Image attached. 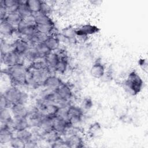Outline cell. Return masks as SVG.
<instances>
[{"label": "cell", "instance_id": "cell-1", "mask_svg": "<svg viewBox=\"0 0 148 148\" xmlns=\"http://www.w3.org/2000/svg\"><path fill=\"white\" fill-rule=\"evenodd\" d=\"M10 81L11 86L21 87L27 84V66L24 64H18L11 66H8L3 71Z\"/></svg>", "mask_w": 148, "mask_h": 148}, {"label": "cell", "instance_id": "cell-2", "mask_svg": "<svg viewBox=\"0 0 148 148\" xmlns=\"http://www.w3.org/2000/svg\"><path fill=\"white\" fill-rule=\"evenodd\" d=\"M143 81L140 75L134 70L131 71L124 82L126 91L132 95H136L142 90Z\"/></svg>", "mask_w": 148, "mask_h": 148}, {"label": "cell", "instance_id": "cell-3", "mask_svg": "<svg viewBox=\"0 0 148 148\" xmlns=\"http://www.w3.org/2000/svg\"><path fill=\"white\" fill-rule=\"evenodd\" d=\"M25 58L16 53L13 49L5 53H1V61L7 67L18 64H24Z\"/></svg>", "mask_w": 148, "mask_h": 148}, {"label": "cell", "instance_id": "cell-4", "mask_svg": "<svg viewBox=\"0 0 148 148\" xmlns=\"http://www.w3.org/2000/svg\"><path fill=\"white\" fill-rule=\"evenodd\" d=\"M84 110L77 106L71 104L68 108V120L73 125L79 124L83 120Z\"/></svg>", "mask_w": 148, "mask_h": 148}, {"label": "cell", "instance_id": "cell-5", "mask_svg": "<svg viewBox=\"0 0 148 148\" xmlns=\"http://www.w3.org/2000/svg\"><path fill=\"white\" fill-rule=\"evenodd\" d=\"M99 31L100 29L97 26L91 24H86L76 28V34L77 39L79 38L84 41L89 35L97 34Z\"/></svg>", "mask_w": 148, "mask_h": 148}, {"label": "cell", "instance_id": "cell-6", "mask_svg": "<svg viewBox=\"0 0 148 148\" xmlns=\"http://www.w3.org/2000/svg\"><path fill=\"white\" fill-rule=\"evenodd\" d=\"M57 95L56 102H71L73 96V92L71 86L65 83H63L56 91Z\"/></svg>", "mask_w": 148, "mask_h": 148}, {"label": "cell", "instance_id": "cell-7", "mask_svg": "<svg viewBox=\"0 0 148 148\" xmlns=\"http://www.w3.org/2000/svg\"><path fill=\"white\" fill-rule=\"evenodd\" d=\"M63 83L62 80L58 76L51 74L45 79L42 86L46 90L56 91Z\"/></svg>", "mask_w": 148, "mask_h": 148}, {"label": "cell", "instance_id": "cell-8", "mask_svg": "<svg viewBox=\"0 0 148 148\" xmlns=\"http://www.w3.org/2000/svg\"><path fill=\"white\" fill-rule=\"evenodd\" d=\"M31 45L25 40L21 38H17L12 43L13 50L18 55L23 57L31 47Z\"/></svg>", "mask_w": 148, "mask_h": 148}, {"label": "cell", "instance_id": "cell-9", "mask_svg": "<svg viewBox=\"0 0 148 148\" xmlns=\"http://www.w3.org/2000/svg\"><path fill=\"white\" fill-rule=\"evenodd\" d=\"M14 131L9 125L1 124L0 128V143L1 145L9 143L13 137Z\"/></svg>", "mask_w": 148, "mask_h": 148}, {"label": "cell", "instance_id": "cell-10", "mask_svg": "<svg viewBox=\"0 0 148 148\" xmlns=\"http://www.w3.org/2000/svg\"><path fill=\"white\" fill-rule=\"evenodd\" d=\"M71 125L68 120L60 118L56 116L54 117L53 128L54 131L58 133L62 136H64L68 127Z\"/></svg>", "mask_w": 148, "mask_h": 148}, {"label": "cell", "instance_id": "cell-11", "mask_svg": "<svg viewBox=\"0 0 148 148\" xmlns=\"http://www.w3.org/2000/svg\"><path fill=\"white\" fill-rule=\"evenodd\" d=\"M21 92V90L19 87L11 86L6 88L2 93L12 104H14L18 102Z\"/></svg>", "mask_w": 148, "mask_h": 148}, {"label": "cell", "instance_id": "cell-12", "mask_svg": "<svg viewBox=\"0 0 148 148\" xmlns=\"http://www.w3.org/2000/svg\"><path fill=\"white\" fill-rule=\"evenodd\" d=\"M13 118H27L28 114V108L26 107V105L20 103L13 104L10 109Z\"/></svg>", "mask_w": 148, "mask_h": 148}, {"label": "cell", "instance_id": "cell-13", "mask_svg": "<svg viewBox=\"0 0 148 148\" xmlns=\"http://www.w3.org/2000/svg\"><path fill=\"white\" fill-rule=\"evenodd\" d=\"M64 139L68 147H83L84 142L80 134H73L65 136Z\"/></svg>", "mask_w": 148, "mask_h": 148}, {"label": "cell", "instance_id": "cell-14", "mask_svg": "<svg viewBox=\"0 0 148 148\" xmlns=\"http://www.w3.org/2000/svg\"><path fill=\"white\" fill-rule=\"evenodd\" d=\"M0 32L1 35L4 37L12 36L16 33V27L5 19L1 20Z\"/></svg>", "mask_w": 148, "mask_h": 148}, {"label": "cell", "instance_id": "cell-15", "mask_svg": "<svg viewBox=\"0 0 148 148\" xmlns=\"http://www.w3.org/2000/svg\"><path fill=\"white\" fill-rule=\"evenodd\" d=\"M105 66L101 60L96 61L90 68L91 75L96 79H101L105 72Z\"/></svg>", "mask_w": 148, "mask_h": 148}, {"label": "cell", "instance_id": "cell-16", "mask_svg": "<svg viewBox=\"0 0 148 148\" xmlns=\"http://www.w3.org/2000/svg\"><path fill=\"white\" fill-rule=\"evenodd\" d=\"M36 25H51L55 26L53 19L50 16L39 12L32 14Z\"/></svg>", "mask_w": 148, "mask_h": 148}, {"label": "cell", "instance_id": "cell-17", "mask_svg": "<svg viewBox=\"0 0 148 148\" xmlns=\"http://www.w3.org/2000/svg\"><path fill=\"white\" fill-rule=\"evenodd\" d=\"M60 58V57L57 52L51 51L44 58L43 60L48 68L53 72H54V69Z\"/></svg>", "mask_w": 148, "mask_h": 148}, {"label": "cell", "instance_id": "cell-18", "mask_svg": "<svg viewBox=\"0 0 148 148\" xmlns=\"http://www.w3.org/2000/svg\"><path fill=\"white\" fill-rule=\"evenodd\" d=\"M10 127L16 132L18 131H20L24 129L30 128L29 121L28 118H20V119H13V120L10 124Z\"/></svg>", "mask_w": 148, "mask_h": 148}, {"label": "cell", "instance_id": "cell-19", "mask_svg": "<svg viewBox=\"0 0 148 148\" xmlns=\"http://www.w3.org/2000/svg\"><path fill=\"white\" fill-rule=\"evenodd\" d=\"M43 43L51 51L57 50L60 45V41L55 34L49 35Z\"/></svg>", "mask_w": 148, "mask_h": 148}, {"label": "cell", "instance_id": "cell-20", "mask_svg": "<svg viewBox=\"0 0 148 148\" xmlns=\"http://www.w3.org/2000/svg\"><path fill=\"white\" fill-rule=\"evenodd\" d=\"M13 119L12 112L9 109H0L1 124H7L10 125Z\"/></svg>", "mask_w": 148, "mask_h": 148}, {"label": "cell", "instance_id": "cell-21", "mask_svg": "<svg viewBox=\"0 0 148 148\" xmlns=\"http://www.w3.org/2000/svg\"><path fill=\"white\" fill-rule=\"evenodd\" d=\"M8 14L17 12L20 4V0H1Z\"/></svg>", "mask_w": 148, "mask_h": 148}, {"label": "cell", "instance_id": "cell-22", "mask_svg": "<svg viewBox=\"0 0 148 148\" xmlns=\"http://www.w3.org/2000/svg\"><path fill=\"white\" fill-rule=\"evenodd\" d=\"M101 125L98 122H94L89 126L87 130V134L90 138H94L98 137L101 134Z\"/></svg>", "mask_w": 148, "mask_h": 148}, {"label": "cell", "instance_id": "cell-23", "mask_svg": "<svg viewBox=\"0 0 148 148\" xmlns=\"http://www.w3.org/2000/svg\"><path fill=\"white\" fill-rule=\"evenodd\" d=\"M17 12L23 20L32 16V13L25 3V1H20Z\"/></svg>", "mask_w": 148, "mask_h": 148}, {"label": "cell", "instance_id": "cell-24", "mask_svg": "<svg viewBox=\"0 0 148 148\" xmlns=\"http://www.w3.org/2000/svg\"><path fill=\"white\" fill-rule=\"evenodd\" d=\"M68 66V59L67 56L61 57L56 66L54 72L58 73L60 74H64L66 72Z\"/></svg>", "mask_w": 148, "mask_h": 148}, {"label": "cell", "instance_id": "cell-25", "mask_svg": "<svg viewBox=\"0 0 148 148\" xmlns=\"http://www.w3.org/2000/svg\"><path fill=\"white\" fill-rule=\"evenodd\" d=\"M24 58L25 60H27L30 62L42 60L34 46H31L29 48V49L28 50V51L24 56Z\"/></svg>", "mask_w": 148, "mask_h": 148}, {"label": "cell", "instance_id": "cell-26", "mask_svg": "<svg viewBox=\"0 0 148 148\" xmlns=\"http://www.w3.org/2000/svg\"><path fill=\"white\" fill-rule=\"evenodd\" d=\"M29 129V128H27L15 132L14 135L23 142L26 143L31 140L33 137V132Z\"/></svg>", "mask_w": 148, "mask_h": 148}, {"label": "cell", "instance_id": "cell-27", "mask_svg": "<svg viewBox=\"0 0 148 148\" xmlns=\"http://www.w3.org/2000/svg\"><path fill=\"white\" fill-rule=\"evenodd\" d=\"M41 3L40 0H25V3L32 14L40 12Z\"/></svg>", "mask_w": 148, "mask_h": 148}, {"label": "cell", "instance_id": "cell-28", "mask_svg": "<svg viewBox=\"0 0 148 148\" xmlns=\"http://www.w3.org/2000/svg\"><path fill=\"white\" fill-rule=\"evenodd\" d=\"M6 20H7L8 22L11 23L14 26H17L23 20L21 16L19 15L18 12H15V13H9L8 14L7 16L5 18Z\"/></svg>", "mask_w": 148, "mask_h": 148}, {"label": "cell", "instance_id": "cell-29", "mask_svg": "<svg viewBox=\"0 0 148 148\" xmlns=\"http://www.w3.org/2000/svg\"><path fill=\"white\" fill-rule=\"evenodd\" d=\"M35 47L36 48V50L39 53V55L41 57V58L42 60L44 59V58L50 52H51L49 48L45 45L44 43H38L34 45Z\"/></svg>", "mask_w": 148, "mask_h": 148}, {"label": "cell", "instance_id": "cell-30", "mask_svg": "<svg viewBox=\"0 0 148 148\" xmlns=\"http://www.w3.org/2000/svg\"><path fill=\"white\" fill-rule=\"evenodd\" d=\"M52 10H53L52 5L49 4L47 1H42L40 10V13L50 16V14L52 13Z\"/></svg>", "mask_w": 148, "mask_h": 148}, {"label": "cell", "instance_id": "cell-31", "mask_svg": "<svg viewBox=\"0 0 148 148\" xmlns=\"http://www.w3.org/2000/svg\"><path fill=\"white\" fill-rule=\"evenodd\" d=\"M10 146L14 148H23L25 147V143L20 140L15 135L9 142Z\"/></svg>", "mask_w": 148, "mask_h": 148}, {"label": "cell", "instance_id": "cell-32", "mask_svg": "<svg viewBox=\"0 0 148 148\" xmlns=\"http://www.w3.org/2000/svg\"><path fill=\"white\" fill-rule=\"evenodd\" d=\"M0 109H10L13 104L5 97L3 93L1 94L0 97Z\"/></svg>", "mask_w": 148, "mask_h": 148}, {"label": "cell", "instance_id": "cell-33", "mask_svg": "<svg viewBox=\"0 0 148 148\" xmlns=\"http://www.w3.org/2000/svg\"><path fill=\"white\" fill-rule=\"evenodd\" d=\"M1 53H5L13 49L12 43H8L5 39L1 38Z\"/></svg>", "mask_w": 148, "mask_h": 148}, {"label": "cell", "instance_id": "cell-34", "mask_svg": "<svg viewBox=\"0 0 148 148\" xmlns=\"http://www.w3.org/2000/svg\"><path fill=\"white\" fill-rule=\"evenodd\" d=\"M93 106V102L91 98L85 97L82 102V108L84 110H88L90 109Z\"/></svg>", "mask_w": 148, "mask_h": 148}, {"label": "cell", "instance_id": "cell-35", "mask_svg": "<svg viewBox=\"0 0 148 148\" xmlns=\"http://www.w3.org/2000/svg\"><path fill=\"white\" fill-rule=\"evenodd\" d=\"M28 99H29V95H28V93L27 92H25V91L21 90L17 103H20L22 105H26L27 103L28 102Z\"/></svg>", "mask_w": 148, "mask_h": 148}, {"label": "cell", "instance_id": "cell-36", "mask_svg": "<svg viewBox=\"0 0 148 148\" xmlns=\"http://www.w3.org/2000/svg\"><path fill=\"white\" fill-rule=\"evenodd\" d=\"M138 65L140 68L145 71V72H147V68H148V63L147 59L146 58H140L138 60Z\"/></svg>", "mask_w": 148, "mask_h": 148}, {"label": "cell", "instance_id": "cell-37", "mask_svg": "<svg viewBox=\"0 0 148 148\" xmlns=\"http://www.w3.org/2000/svg\"><path fill=\"white\" fill-rule=\"evenodd\" d=\"M8 15L7 11L3 5L2 1H0V18L1 20H3Z\"/></svg>", "mask_w": 148, "mask_h": 148}]
</instances>
